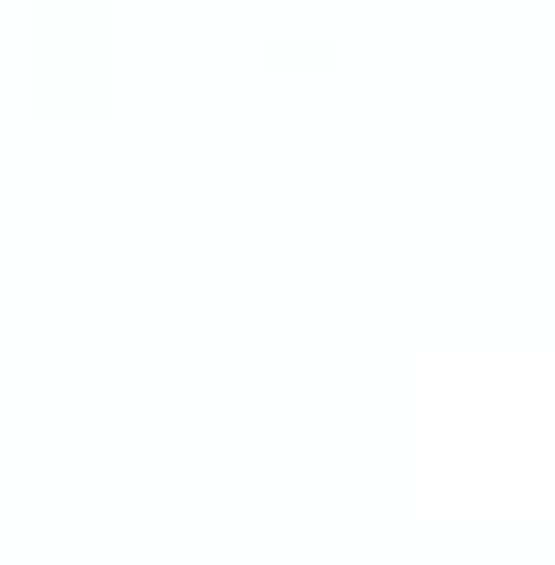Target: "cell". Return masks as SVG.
Wrapping results in <instances>:
<instances>
[{
    "label": "cell",
    "mask_w": 555,
    "mask_h": 565,
    "mask_svg": "<svg viewBox=\"0 0 555 565\" xmlns=\"http://www.w3.org/2000/svg\"><path fill=\"white\" fill-rule=\"evenodd\" d=\"M30 109L109 119V0H30Z\"/></svg>",
    "instance_id": "6da1fadb"
},
{
    "label": "cell",
    "mask_w": 555,
    "mask_h": 565,
    "mask_svg": "<svg viewBox=\"0 0 555 565\" xmlns=\"http://www.w3.org/2000/svg\"><path fill=\"white\" fill-rule=\"evenodd\" d=\"M268 60H278V70H328V60H338V50H328V40H318V50H308V40H278V50H268Z\"/></svg>",
    "instance_id": "7a4b0ae2"
},
{
    "label": "cell",
    "mask_w": 555,
    "mask_h": 565,
    "mask_svg": "<svg viewBox=\"0 0 555 565\" xmlns=\"http://www.w3.org/2000/svg\"><path fill=\"white\" fill-rule=\"evenodd\" d=\"M70 10H79V0H70Z\"/></svg>",
    "instance_id": "3957f363"
}]
</instances>
